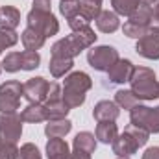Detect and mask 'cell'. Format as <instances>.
Segmentation results:
<instances>
[{"label":"cell","instance_id":"cell-1","mask_svg":"<svg viewBox=\"0 0 159 159\" xmlns=\"http://www.w3.org/2000/svg\"><path fill=\"white\" fill-rule=\"evenodd\" d=\"M94 41H96V35H94V32H93L91 26L74 30L69 37L59 39L57 43H54V46H52V57H67V59H72V57L78 56L81 50L93 46Z\"/></svg>","mask_w":159,"mask_h":159},{"label":"cell","instance_id":"cell-2","mask_svg":"<svg viewBox=\"0 0 159 159\" xmlns=\"http://www.w3.org/2000/svg\"><path fill=\"white\" fill-rule=\"evenodd\" d=\"M131 93L139 100H156L159 98V81L156 80V72L148 67H133L129 76Z\"/></svg>","mask_w":159,"mask_h":159},{"label":"cell","instance_id":"cell-3","mask_svg":"<svg viewBox=\"0 0 159 159\" xmlns=\"http://www.w3.org/2000/svg\"><path fill=\"white\" fill-rule=\"evenodd\" d=\"M93 87V81L89 78V74L85 72H72L65 78V85H63V102L69 109L80 107L85 102V93Z\"/></svg>","mask_w":159,"mask_h":159},{"label":"cell","instance_id":"cell-4","mask_svg":"<svg viewBox=\"0 0 159 159\" xmlns=\"http://www.w3.org/2000/svg\"><path fill=\"white\" fill-rule=\"evenodd\" d=\"M28 26L37 28L46 37H52L59 32L57 19L50 9V0H34V7L28 13Z\"/></svg>","mask_w":159,"mask_h":159},{"label":"cell","instance_id":"cell-5","mask_svg":"<svg viewBox=\"0 0 159 159\" xmlns=\"http://www.w3.org/2000/svg\"><path fill=\"white\" fill-rule=\"evenodd\" d=\"M148 131L137 126H128L117 139L113 141V152L119 157H129L133 156L141 146H144L148 143Z\"/></svg>","mask_w":159,"mask_h":159},{"label":"cell","instance_id":"cell-6","mask_svg":"<svg viewBox=\"0 0 159 159\" xmlns=\"http://www.w3.org/2000/svg\"><path fill=\"white\" fill-rule=\"evenodd\" d=\"M129 122L131 126L143 128L148 133H159V106L146 107L137 104L133 109H129Z\"/></svg>","mask_w":159,"mask_h":159},{"label":"cell","instance_id":"cell-7","mask_svg":"<svg viewBox=\"0 0 159 159\" xmlns=\"http://www.w3.org/2000/svg\"><path fill=\"white\" fill-rule=\"evenodd\" d=\"M119 52L113 46L102 44V46H94L87 52V61L94 70H109L111 65H115L119 61Z\"/></svg>","mask_w":159,"mask_h":159},{"label":"cell","instance_id":"cell-8","mask_svg":"<svg viewBox=\"0 0 159 159\" xmlns=\"http://www.w3.org/2000/svg\"><path fill=\"white\" fill-rule=\"evenodd\" d=\"M22 83L20 81H6L0 85V113H17L20 106Z\"/></svg>","mask_w":159,"mask_h":159},{"label":"cell","instance_id":"cell-9","mask_svg":"<svg viewBox=\"0 0 159 159\" xmlns=\"http://www.w3.org/2000/svg\"><path fill=\"white\" fill-rule=\"evenodd\" d=\"M22 133V119L17 113H0V143L17 144Z\"/></svg>","mask_w":159,"mask_h":159},{"label":"cell","instance_id":"cell-10","mask_svg":"<svg viewBox=\"0 0 159 159\" xmlns=\"http://www.w3.org/2000/svg\"><path fill=\"white\" fill-rule=\"evenodd\" d=\"M135 50L146 59H159V26H150L148 32L137 39Z\"/></svg>","mask_w":159,"mask_h":159},{"label":"cell","instance_id":"cell-11","mask_svg":"<svg viewBox=\"0 0 159 159\" xmlns=\"http://www.w3.org/2000/svg\"><path fill=\"white\" fill-rule=\"evenodd\" d=\"M50 83L44 78H30L26 83H22V96L30 104H43L46 100Z\"/></svg>","mask_w":159,"mask_h":159},{"label":"cell","instance_id":"cell-12","mask_svg":"<svg viewBox=\"0 0 159 159\" xmlns=\"http://www.w3.org/2000/svg\"><path fill=\"white\" fill-rule=\"evenodd\" d=\"M131 70H133V65L129 59H119L107 70V80L111 83H126L131 76Z\"/></svg>","mask_w":159,"mask_h":159},{"label":"cell","instance_id":"cell-13","mask_svg":"<svg viewBox=\"0 0 159 159\" xmlns=\"http://www.w3.org/2000/svg\"><path fill=\"white\" fill-rule=\"evenodd\" d=\"M119 113H120L119 106H117L115 102H111V100H102V102H98V104L94 106V109H93V117L98 120V122H104V120H117Z\"/></svg>","mask_w":159,"mask_h":159},{"label":"cell","instance_id":"cell-14","mask_svg":"<svg viewBox=\"0 0 159 159\" xmlns=\"http://www.w3.org/2000/svg\"><path fill=\"white\" fill-rule=\"evenodd\" d=\"M20 41H22V44H24V48H26V50H34V52H37L41 46L44 44L46 35H44L43 32H39L37 28H32V26H28V28L22 32Z\"/></svg>","mask_w":159,"mask_h":159},{"label":"cell","instance_id":"cell-15","mask_svg":"<svg viewBox=\"0 0 159 159\" xmlns=\"http://www.w3.org/2000/svg\"><path fill=\"white\" fill-rule=\"evenodd\" d=\"M46 156L48 159H70L69 144L61 137H54L46 143Z\"/></svg>","mask_w":159,"mask_h":159},{"label":"cell","instance_id":"cell-16","mask_svg":"<svg viewBox=\"0 0 159 159\" xmlns=\"http://www.w3.org/2000/svg\"><path fill=\"white\" fill-rule=\"evenodd\" d=\"M96 28L102 32V34H113L120 28V20L119 15L113 13V11H102L96 19Z\"/></svg>","mask_w":159,"mask_h":159},{"label":"cell","instance_id":"cell-17","mask_svg":"<svg viewBox=\"0 0 159 159\" xmlns=\"http://www.w3.org/2000/svg\"><path fill=\"white\" fill-rule=\"evenodd\" d=\"M119 135V129H117V124L115 120H104V122H98L96 126V139L104 144H113V141L117 139Z\"/></svg>","mask_w":159,"mask_h":159},{"label":"cell","instance_id":"cell-18","mask_svg":"<svg viewBox=\"0 0 159 159\" xmlns=\"http://www.w3.org/2000/svg\"><path fill=\"white\" fill-rule=\"evenodd\" d=\"M20 22V11L13 6H4L0 7V26L15 30Z\"/></svg>","mask_w":159,"mask_h":159},{"label":"cell","instance_id":"cell-19","mask_svg":"<svg viewBox=\"0 0 159 159\" xmlns=\"http://www.w3.org/2000/svg\"><path fill=\"white\" fill-rule=\"evenodd\" d=\"M70 128H72V124H70V120H67V119L48 120V124L44 128V133L50 139H54V137H65L70 131Z\"/></svg>","mask_w":159,"mask_h":159},{"label":"cell","instance_id":"cell-20","mask_svg":"<svg viewBox=\"0 0 159 159\" xmlns=\"http://www.w3.org/2000/svg\"><path fill=\"white\" fill-rule=\"evenodd\" d=\"M154 19V15H152V6L150 4H144V2H141V6L128 17V20L129 22H133V24H139V26H150V20Z\"/></svg>","mask_w":159,"mask_h":159},{"label":"cell","instance_id":"cell-21","mask_svg":"<svg viewBox=\"0 0 159 159\" xmlns=\"http://www.w3.org/2000/svg\"><path fill=\"white\" fill-rule=\"evenodd\" d=\"M44 113H46V120H56V119H65L67 113L70 111L63 100H56V102H44Z\"/></svg>","mask_w":159,"mask_h":159},{"label":"cell","instance_id":"cell-22","mask_svg":"<svg viewBox=\"0 0 159 159\" xmlns=\"http://www.w3.org/2000/svg\"><path fill=\"white\" fill-rule=\"evenodd\" d=\"M72 67H74V61L72 59H67V57H52L50 59V65H48V70H50V74L54 78H61Z\"/></svg>","mask_w":159,"mask_h":159},{"label":"cell","instance_id":"cell-23","mask_svg":"<svg viewBox=\"0 0 159 159\" xmlns=\"http://www.w3.org/2000/svg\"><path fill=\"white\" fill-rule=\"evenodd\" d=\"M72 146H74L76 150H83V152H87V154H93V152L96 150V137H94L93 133H89V131H81V133H78V135L74 137Z\"/></svg>","mask_w":159,"mask_h":159},{"label":"cell","instance_id":"cell-24","mask_svg":"<svg viewBox=\"0 0 159 159\" xmlns=\"http://www.w3.org/2000/svg\"><path fill=\"white\" fill-rule=\"evenodd\" d=\"M20 119L22 122H43L46 120V113H44V106L43 104H30L28 107L22 109L20 113Z\"/></svg>","mask_w":159,"mask_h":159},{"label":"cell","instance_id":"cell-25","mask_svg":"<svg viewBox=\"0 0 159 159\" xmlns=\"http://www.w3.org/2000/svg\"><path fill=\"white\" fill-rule=\"evenodd\" d=\"M100 13H102V9H100L98 4L89 2V0H81V2H80V17H83L87 22L96 20Z\"/></svg>","mask_w":159,"mask_h":159},{"label":"cell","instance_id":"cell-26","mask_svg":"<svg viewBox=\"0 0 159 159\" xmlns=\"http://www.w3.org/2000/svg\"><path fill=\"white\" fill-rule=\"evenodd\" d=\"M141 2H143V0H111L115 13L126 15V17H129V15L141 6Z\"/></svg>","mask_w":159,"mask_h":159},{"label":"cell","instance_id":"cell-27","mask_svg":"<svg viewBox=\"0 0 159 159\" xmlns=\"http://www.w3.org/2000/svg\"><path fill=\"white\" fill-rule=\"evenodd\" d=\"M115 104L120 106V107H124V109H133V107L139 104V98H137L131 91L122 89V91H119V93L115 94Z\"/></svg>","mask_w":159,"mask_h":159},{"label":"cell","instance_id":"cell-28","mask_svg":"<svg viewBox=\"0 0 159 159\" xmlns=\"http://www.w3.org/2000/svg\"><path fill=\"white\" fill-rule=\"evenodd\" d=\"M39 54L34 50H24L20 52V70H34L39 67Z\"/></svg>","mask_w":159,"mask_h":159},{"label":"cell","instance_id":"cell-29","mask_svg":"<svg viewBox=\"0 0 159 159\" xmlns=\"http://www.w3.org/2000/svg\"><path fill=\"white\" fill-rule=\"evenodd\" d=\"M2 69L6 72H17V70H20V52H9L2 59Z\"/></svg>","mask_w":159,"mask_h":159},{"label":"cell","instance_id":"cell-30","mask_svg":"<svg viewBox=\"0 0 159 159\" xmlns=\"http://www.w3.org/2000/svg\"><path fill=\"white\" fill-rule=\"evenodd\" d=\"M17 41H19V35H17V32H15V30L0 28V54H2L6 48L13 46Z\"/></svg>","mask_w":159,"mask_h":159},{"label":"cell","instance_id":"cell-31","mask_svg":"<svg viewBox=\"0 0 159 159\" xmlns=\"http://www.w3.org/2000/svg\"><path fill=\"white\" fill-rule=\"evenodd\" d=\"M59 11L67 19H72L80 15V0H61L59 2Z\"/></svg>","mask_w":159,"mask_h":159},{"label":"cell","instance_id":"cell-32","mask_svg":"<svg viewBox=\"0 0 159 159\" xmlns=\"http://www.w3.org/2000/svg\"><path fill=\"white\" fill-rule=\"evenodd\" d=\"M19 159H41V152L37 150L35 144L26 143V144H22L20 150H19Z\"/></svg>","mask_w":159,"mask_h":159},{"label":"cell","instance_id":"cell-33","mask_svg":"<svg viewBox=\"0 0 159 159\" xmlns=\"http://www.w3.org/2000/svg\"><path fill=\"white\" fill-rule=\"evenodd\" d=\"M0 159H19V148H17V144L0 143Z\"/></svg>","mask_w":159,"mask_h":159},{"label":"cell","instance_id":"cell-34","mask_svg":"<svg viewBox=\"0 0 159 159\" xmlns=\"http://www.w3.org/2000/svg\"><path fill=\"white\" fill-rule=\"evenodd\" d=\"M56 100H63V89L59 87V83H50V89H48L44 102H56Z\"/></svg>","mask_w":159,"mask_h":159},{"label":"cell","instance_id":"cell-35","mask_svg":"<svg viewBox=\"0 0 159 159\" xmlns=\"http://www.w3.org/2000/svg\"><path fill=\"white\" fill-rule=\"evenodd\" d=\"M143 159H159V146L148 148V150L143 154Z\"/></svg>","mask_w":159,"mask_h":159},{"label":"cell","instance_id":"cell-36","mask_svg":"<svg viewBox=\"0 0 159 159\" xmlns=\"http://www.w3.org/2000/svg\"><path fill=\"white\" fill-rule=\"evenodd\" d=\"M70 159H91V154H87V152H83V150H72L70 152Z\"/></svg>","mask_w":159,"mask_h":159},{"label":"cell","instance_id":"cell-37","mask_svg":"<svg viewBox=\"0 0 159 159\" xmlns=\"http://www.w3.org/2000/svg\"><path fill=\"white\" fill-rule=\"evenodd\" d=\"M152 15H154V20H159V2L152 7Z\"/></svg>","mask_w":159,"mask_h":159},{"label":"cell","instance_id":"cell-38","mask_svg":"<svg viewBox=\"0 0 159 159\" xmlns=\"http://www.w3.org/2000/svg\"><path fill=\"white\" fill-rule=\"evenodd\" d=\"M89 2H94V4H98V6L102 4V0H89Z\"/></svg>","mask_w":159,"mask_h":159},{"label":"cell","instance_id":"cell-39","mask_svg":"<svg viewBox=\"0 0 159 159\" xmlns=\"http://www.w3.org/2000/svg\"><path fill=\"white\" fill-rule=\"evenodd\" d=\"M143 2H144V4H154L156 0H143Z\"/></svg>","mask_w":159,"mask_h":159},{"label":"cell","instance_id":"cell-40","mask_svg":"<svg viewBox=\"0 0 159 159\" xmlns=\"http://www.w3.org/2000/svg\"><path fill=\"white\" fill-rule=\"evenodd\" d=\"M119 159H129V157H119Z\"/></svg>","mask_w":159,"mask_h":159},{"label":"cell","instance_id":"cell-41","mask_svg":"<svg viewBox=\"0 0 159 159\" xmlns=\"http://www.w3.org/2000/svg\"><path fill=\"white\" fill-rule=\"evenodd\" d=\"M0 70H2V63H0Z\"/></svg>","mask_w":159,"mask_h":159}]
</instances>
